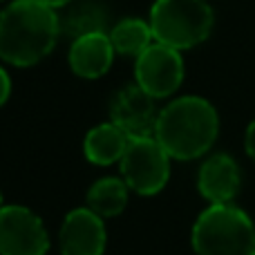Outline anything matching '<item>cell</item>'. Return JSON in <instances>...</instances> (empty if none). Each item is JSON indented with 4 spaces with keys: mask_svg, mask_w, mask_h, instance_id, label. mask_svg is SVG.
Here are the masks:
<instances>
[{
    "mask_svg": "<svg viewBox=\"0 0 255 255\" xmlns=\"http://www.w3.org/2000/svg\"><path fill=\"white\" fill-rule=\"evenodd\" d=\"M220 134V117L204 97H179L159 110L154 139L177 161H190L213 148Z\"/></svg>",
    "mask_w": 255,
    "mask_h": 255,
    "instance_id": "7a4b0ae2",
    "label": "cell"
},
{
    "mask_svg": "<svg viewBox=\"0 0 255 255\" xmlns=\"http://www.w3.org/2000/svg\"><path fill=\"white\" fill-rule=\"evenodd\" d=\"M110 40L115 45L117 54L124 56H139L143 54L150 45L154 43V34L150 22L139 20V18H126V20L117 22L110 31Z\"/></svg>",
    "mask_w": 255,
    "mask_h": 255,
    "instance_id": "5bb4252c",
    "label": "cell"
},
{
    "mask_svg": "<svg viewBox=\"0 0 255 255\" xmlns=\"http://www.w3.org/2000/svg\"><path fill=\"white\" fill-rule=\"evenodd\" d=\"M244 148H247V154L255 161V119L249 124L247 134H244Z\"/></svg>",
    "mask_w": 255,
    "mask_h": 255,
    "instance_id": "e0dca14e",
    "label": "cell"
},
{
    "mask_svg": "<svg viewBox=\"0 0 255 255\" xmlns=\"http://www.w3.org/2000/svg\"><path fill=\"white\" fill-rule=\"evenodd\" d=\"M40 2L49 4V7H52V9H58V7H65V4H70L72 0H40Z\"/></svg>",
    "mask_w": 255,
    "mask_h": 255,
    "instance_id": "ac0fdd59",
    "label": "cell"
},
{
    "mask_svg": "<svg viewBox=\"0 0 255 255\" xmlns=\"http://www.w3.org/2000/svg\"><path fill=\"white\" fill-rule=\"evenodd\" d=\"M63 255H103L108 247L106 222L92 208H74L65 215L58 231Z\"/></svg>",
    "mask_w": 255,
    "mask_h": 255,
    "instance_id": "ba28073f",
    "label": "cell"
},
{
    "mask_svg": "<svg viewBox=\"0 0 255 255\" xmlns=\"http://www.w3.org/2000/svg\"><path fill=\"white\" fill-rule=\"evenodd\" d=\"M148 92L139 85H126L124 90L115 94L110 103V121H115L119 128H124L130 136H150L154 134L157 124V108Z\"/></svg>",
    "mask_w": 255,
    "mask_h": 255,
    "instance_id": "9c48e42d",
    "label": "cell"
},
{
    "mask_svg": "<svg viewBox=\"0 0 255 255\" xmlns=\"http://www.w3.org/2000/svg\"><path fill=\"white\" fill-rule=\"evenodd\" d=\"M128 193H130V188L124 181V177H101L90 186L88 195H85V204L97 215L108 220V217H117L126 211Z\"/></svg>",
    "mask_w": 255,
    "mask_h": 255,
    "instance_id": "4fadbf2b",
    "label": "cell"
},
{
    "mask_svg": "<svg viewBox=\"0 0 255 255\" xmlns=\"http://www.w3.org/2000/svg\"><path fill=\"white\" fill-rule=\"evenodd\" d=\"M184 81V58L179 49L154 40L134 58V83L152 99H168Z\"/></svg>",
    "mask_w": 255,
    "mask_h": 255,
    "instance_id": "8992f818",
    "label": "cell"
},
{
    "mask_svg": "<svg viewBox=\"0 0 255 255\" xmlns=\"http://www.w3.org/2000/svg\"><path fill=\"white\" fill-rule=\"evenodd\" d=\"M148 22L157 43L181 52L211 36L215 13L206 0H154Z\"/></svg>",
    "mask_w": 255,
    "mask_h": 255,
    "instance_id": "277c9868",
    "label": "cell"
},
{
    "mask_svg": "<svg viewBox=\"0 0 255 255\" xmlns=\"http://www.w3.org/2000/svg\"><path fill=\"white\" fill-rule=\"evenodd\" d=\"M242 175L240 166L231 154H211L202 163L197 175V188L202 197L211 204H231L240 193Z\"/></svg>",
    "mask_w": 255,
    "mask_h": 255,
    "instance_id": "30bf717a",
    "label": "cell"
},
{
    "mask_svg": "<svg viewBox=\"0 0 255 255\" xmlns=\"http://www.w3.org/2000/svg\"><path fill=\"white\" fill-rule=\"evenodd\" d=\"M170 154L163 145L150 136H130L124 157H121V177L128 188L136 195H157L170 179Z\"/></svg>",
    "mask_w": 255,
    "mask_h": 255,
    "instance_id": "5b68a950",
    "label": "cell"
},
{
    "mask_svg": "<svg viewBox=\"0 0 255 255\" xmlns=\"http://www.w3.org/2000/svg\"><path fill=\"white\" fill-rule=\"evenodd\" d=\"M49 235L31 208L4 204L0 208V255H45Z\"/></svg>",
    "mask_w": 255,
    "mask_h": 255,
    "instance_id": "52a82bcc",
    "label": "cell"
},
{
    "mask_svg": "<svg viewBox=\"0 0 255 255\" xmlns=\"http://www.w3.org/2000/svg\"><path fill=\"white\" fill-rule=\"evenodd\" d=\"M4 206V197H2V193H0V208Z\"/></svg>",
    "mask_w": 255,
    "mask_h": 255,
    "instance_id": "d6986e66",
    "label": "cell"
},
{
    "mask_svg": "<svg viewBox=\"0 0 255 255\" xmlns=\"http://www.w3.org/2000/svg\"><path fill=\"white\" fill-rule=\"evenodd\" d=\"M115 45L106 31H90L72 40L70 45V67L81 79H99L110 70L115 61Z\"/></svg>",
    "mask_w": 255,
    "mask_h": 255,
    "instance_id": "8fae6325",
    "label": "cell"
},
{
    "mask_svg": "<svg viewBox=\"0 0 255 255\" xmlns=\"http://www.w3.org/2000/svg\"><path fill=\"white\" fill-rule=\"evenodd\" d=\"M190 242L197 255H253L255 224L233 202L211 204L195 220Z\"/></svg>",
    "mask_w": 255,
    "mask_h": 255,
    "instance_id": "3957f363",
    "label": "cell"
},
{
    "mask_svg": "<svg viewBox=\"0 0 255 255\" xmlns=\"http://www.w3.org/2000/svg\"><path fill=\"white\" fill-rule=\"evenodd\" d=\"M9 94H11V79H9L7 70L0 65V108L7 103Z\"/></svg>",
    "mask_w": 255,
    "mask_h": 255,
    "instance_id": "2e32d148",
    "label": "cell"
},
{
    "mask_svg": "<svg viewBox=\"0 0 255 255\" xmlns=\"http://www.w3.org/2000/svg\"><path fill=\"white\" fill-rule=\"evenodd\" d=\"M61 36L56 9L40 0H13L0 13V58L13 67L40 63Z\"/></svg>",
    "mask_w": 255,
    "mask_h": 255,
    "instance_id": "6da1fadb",
    "label": "cell"
},
{
    "mask_svg": "<svg viewBox=\"0 0 255 255\" xmlns=\"http://www.w3.org/2000/svg\"><path fill=\"white\" fill-rule=\"evenodd\" d=\"M103 27H106V18H103L101 9H97L94 4H81L61 20V34L65 31L74 40L90 31H103Z\"/></svg>",
    "mask_w": 255,
    "mask_h": 255,
    "instance_id": "9a60e30c",
    "label": "cell"
},
{
    "mask_svg": "<svg viewBox=\"0 0 255 255\" xmlns=\"http://www.w3.org/2000/svg\"><path fill=\"white\" fill-rule=\"evenodd\" d=\"M0 2H4V0H0Z\"/></svg>",
    "mask_w": 255,
    "mask_h": 255,
    "instance_id": "ffe728a7",
    "label": "cell"
},
{
    "mask_svg": "<svg viewBox=\"0 0 255 255\" xmlns=\"http://www.w3.org/2000/svg\"><path fill=\"white\" fill-rule=\"evenodd\" d=\"M128 143H130V134L115 121H108V124L94 126L85 134L83 152L85 159L94 166H112V163L121 161Z\"/></svg>",
    "mask_w": 255,
    "mask_h": 255,
    "instance_id": "7c38bea8",
    "label": "cell"
},
{
    "mask_svg": "<svg viewBox=\"0 0 255 255\" xmlns=\"http://www.w3.org/2000/svg\"><path fill=\"white\" fill-rule=\"evenodd\" d=\"M253 255H255V253H253Z\"/></svg>",
    "mask_w": 255,
    "mask_h": 255,
    "instance_id": "44dd1931",
    "label": "cell"
}]
</instances>
